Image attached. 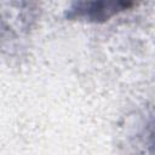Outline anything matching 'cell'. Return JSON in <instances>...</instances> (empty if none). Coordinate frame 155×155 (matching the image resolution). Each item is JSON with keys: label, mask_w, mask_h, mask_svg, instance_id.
<instances>
[{"label": "cell", "mask_w": 155, "mask_h": 155, "mask_svg": "<svg viewBox=\"0 0 155 155\" xmlns=\"http://www.w3.org/2000/svg\"><path fill=\"white\" fill-rule=\"evenodd\" d=\"M132 5V2L125 1H79L68 8L67 17L71 19L99 22L130 8Z\"/></svg>", "instance_id": "cell-1"}]
</instances>
